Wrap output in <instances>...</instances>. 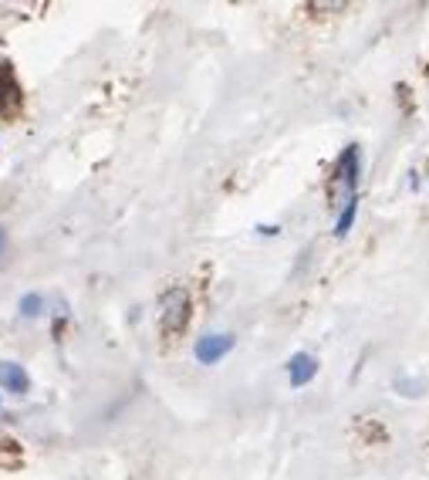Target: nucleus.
<instances>
[{"label":"nucleus","mask_w":429,"mask_h":480,"mask_svg":"<svg viewBox=\"0 0 429 480\" xmlns=\"http://www.w3.org/2000/svg\"><path fill=\"white\" fill-rule=\"evenodd\" d=\"M287 376H291V386H294V389L308 386V382L318 376V358L308 355V352L291 355V362H287Z\"/></svg>","instance_id":"obj_3"},{"label":"nucleus","mask_w":429,"mask_h":480,"mask_svg":"<svg viewBox=\"0 0 429 480\" xmlns=\"http://www.w3.org/2000/svg\"><path fill=\"white\" fill-rule=\"evenodd\" d=\"M0 386L7 392H14V396H24L31 389V379H27V372L17 362H0Z\"/></svg>","instance_id":"obj_5"},{"label":"nucleus","mask_w":429,"mask_h":480,"mask_svg":"<svg viewBox=\"0 0 429 480\" xmlns=\"http://www.w3.org/2000/svg\"><path fill=\"white\" fill-rule=\"evenodd\" d=\"M233 345H237V338H233V335H227V331H210V335L196 338V349H193V355H196V362H200V365H217V362H220V358H224Z\"/></svg>","instance_id":"obj_2"},{"label":"nucleus","mask_w":429,"mask_h":480,"mask_svg":"<svg viewBox=\"0 0 429 480\" xmlns=\"http://www.w3.org/2000/svg\"><path fill=\"white\" fill-rule=\"evenodd\" d=\"M41 304H44L41 295H24L17 308H21V315H24V318H37V315H41Z\"/></svg>","instance_id":"obj_8"},{"label":"nucleus","mask_w":429,"mask_h":480,"mask_svg":"<svg viewBox=\"0 0 429 480\" xmlns=\"http://www.w3.org/2000/svg\"><path fill=\"white\" fill-rule=\"evenodd\" d=\"M3 251H7V237H3V230H0V257H3Z\"/></svg>","instance_id":"obj_9"},{"label":"nucleus","mask_w":429,"mask_h":480,"mask_svg":"<svg viewBox=\"0 0 429 480\" xmlns=\"http://www.w3.org/2000/svg\"><path fill=\"white\" fill-rule=\"evenodd\" d=\"M190 322V295L183 288H169L159 301V325L166 335H179Z\"/></svg>","instance_id":"obj_1"},{"label":"nucleus","mask_w":429,"mask_h":480,"mask_svg":"<svg viewBox=\"0 0 429 480\" xmlns=\"http://www.w3.org/2000/svg\"><path fill=\"white\" fill-rule=\"evenodd\" d=\"M17 105H21V92L14 85V75L10 72H0V115H10Z\"/></svg>","instance_id":"obj_6"},{"label":"nucleus","mask_w":429,"mask_h":480,"mask_svg":"<svg viewBox=\"0 0 429 480\" xmlns=\"http://www.w3.org/2000/svg\"><path fill=\"white\" fill-rule=\"evenodd\" d=\"M338 176L345 183V200H352L358 190V146H348L338 159Z\"/></svg>","instance_id":"obj_4"},{"label":"nucleus","mask_w":429,"mask_h":480,"mask_svg":"<svg viewBox=\"0 0 429 480\" xmlns=\"http://www.w3.org/2000/svg\"><path fill=\"white\" fill-rule=\"evenodd\" d=\"M355 213H358V197L345 200V206H342V213H338V224H335V233H338V237H345V233L352 230Z\"/></svg>","instance_id":"obj_7"}]
</instances>
